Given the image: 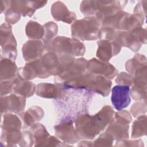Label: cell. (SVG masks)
<instances>
[{
  "label": "cell",
  "instance_id": "obj_1",
  "mask_svg": "<svg viewBox=\"0 0 147 147\" xmlns=\"http://www.w3.org/2000/svg\"><path fill=\"white\" fill-rule=\"evenodd\" d=\"M114 111L111 107L104 106L94 116L83 114L78 117L76 122L79 133L83 137L93 139L113 120Z\"/></svg>",
  "mask_w": 147,
  "mask_h": 147
},
{
  "label": "cell",
  "instance_id": "obj_2",
  "mask_svg": "<svg viewBox=\"0 0 147 147\" xmlns=\"http://www.w3.org/2000/svg\"><path fill=\"white\" fill-rule=\"evenodd\" d=\"M65 85L69 87L87 88L106 96L109 94L111 82L102 75L88 72L66 81Z\"/></svg>",
  "mask_w": 147,
  "mask_h": 147
},
{
  "label": "cell",
  "instance_id": "obj_3",
  "mask_svg": "<svg viewBox=\"0 0 147 147\" xmlns=\"http://www.w3.org/2000/svg\"><path fill=\"white\" fill-rule=\"evenodd\" d=\"M100 24L95 17L76 21L72 25V36L80 40H94L98 37Z\"/></svg>",
  "mask_w": 147,
  "mask_h": 147
},
{
  "label": "cell",
  "instance_id": "obj_4",
  "mask_svg": "<svg viewBox=\"0 0 147 147\" xmlns=\"http://www.w3.org/2000/svg\"><path fill=\"white\" fill-rule=\"evenodd\" d=\"M50 41L51 42L46 43V45L51 47L53 52L60 54L82 56L85 52L84 44L77 39L60 36Z\"/></svg>",
  "mask_w": 147,
  "mask_h": 147
},
{
  "label": "cell",
  "instance_id": "obj_5",
  "mask_svg": "<svg viewBox=\"0 0 147 147\" xmlns=\"http://www.w3.org/2000/svg\"><path fill=\"white\" fill-rule=\"evenodd\" d=\"M130 88L129 86L118 85L112 89L111 102L118 111L126 107L130 103Z\"/></svg>",
  "mask_w": 147,
  "mask_h": 147
},
{
  "label": "cell",
  "instance_id": "obj_6",
  "mask_svg": "<svg viewBox=\"0 0 147 147\" xmlns=\"http://www.w3.org/2000/svg\"><path fill=\"white\" fill-rule=\"evenodd\" d=\"M86 68L90 72L102 75L109 79H113L117 74V70L111 64L100 61L95 58L87 62Z\"/></svg>",
  "mask_w": 147,
  "mask_h": 147
},
{
  "label": "cell",
  "instance_id": "obj_7",
  "mask_svg": "<svg viewBox=\"0 0 147 147\" xmlns=\"http://www.w3.org/2000/svg\"><path fill=\"white\" fill-rule=\"evenodd\" d=\"M1 112L10 111L18 113L22 111L25 105V96L17 93L1 97Z\"/></svg>",
  "mask_w": 147,
  "mask_h": 147
},
{
  "label": "cell",
  "instance_id": "obj_8",
  "mask_svg": "<svg viewBox=\"0 0 147 147\" xmlns=\"http://www.w3.org/2000/svg\"><path fill=\"white\" fill-rule=\"evenodd\" d=\"M98 45L96 56L103 61H108L112 56L118 54L121 50V46L115 41L102 40L98 42Z\"/></svg>",
  "mask_w": 147,
  "mask_h": 147
},
{
  "label": "cell",
  "instance_id": "obj_9",
  "mask_svg": "<svg viewBox=\"0 0 147 147\" xmlns=\"http://www.w3.org/2000/svg\"><path fill=\"white\" fill-rule=\"evenodd\" d=\"M44 44L39 40H30L22 47V54L26 61L34 60L40 57L44 51Z\"/></svg>",
  "mask_w": 147,
  "mask_h": 147
},
{
  "label": "cell",
  "instance_id": "obj_10",
  "mask_svg": "<svg viewBox=\"0 0 147 147\" xmlns=\"http://www.w3.org/2000/svg\"><path fill=\"white\" fill-rule=\"evenodd\" d=\"M51 13L55 20L62 21L67 24L72 23L76 18L75 13L69 11L65 4L60 1L56 2L53 4Z\"/></svg>",
  "mask_w": 147,
  "mask_h": 147
},
{
  "label": "cell",
  "instance_id": "obj_11",
  "mask_svg": "<svg viewBox=\"0 0 147 147\" xmlns=\"http://www.w3.org/2000/svg\"><path fill=\"white\" fill-rule=\"evenodd\" d=\"M37 95L48 98H60L63 95L62 87L57 84L49 83H41L37 85L36 88Z\"/></svg>",
  "mask_w": 147,
  "mask_h": 147
},
{
  "label": "cell",
  "instance_id": "obj_12",
  "mask_svg": "<svg viewBox=\"0 0 147 147\" xmlns=\"http://www.w3.org/2000/svg\"><path fill=\"white\" fill-rule=\"evenodd\" d=\"M55 130L57 135L65 133V134H63L59 137L64 141L68 143H74L78 140L77 138H79L75 130L73 127L72 122H65L60 125H59L55 127Z\"/></svg>",
  "mask_w": 147,
  "mask_h": 147
},
{
  "label": "cell",
  "instance_id": "obj_13",
  "mask_svg": "<svg viewBox=\"0 0 147 147\" xmlns=\"http://www.w3.org/2000/svg\"><path fill=\"white\" fill-rule=\"evenodd\" d=\"M13 90L16 93L25 97H29L34 94L36 87L35 84L32 82L20 79H14Z\"/></svg>",
  "mask_w": 147,
  "mask_h": 147
},
{
  "label": "cell",
  "instance_id": "obj_14",
  "mask_svg": "<svg viewBox=\"0 0 147 147\" xmlns=\"http://www.w3.org/2000/svg\"><path fill=\"white\" fill-rule=\"evenodd\" d=\"M17 66L13 60L4 58L1 60V79L11 80L15 78Z\"/></svg>",
  "mask_w": 147,
  "mask_h": 147
},
{
  "label": "cell",
  "instance_id": "obj_15",
  "mask_svg": "<svg viewBox=\"0 0 147 147\" xmlns=\"http://www.w3.org/2000/svg\"><path fill=\"white\" fill-rule=\"evenodd\" d=\"M9 8L16 13L22 14L24 16H31L35 11L31 6L30 1H10Z\"/></svg>",
  "mask_w": 147,
  "mask_h": 147
},
{
  "label": "cell",
  "instance_id": "obj_16",
  "mask_svg": "<svg viewBox=\"0 0 147 147\" xmlns=\"http://www.w3.org/2000/svg\"><path fill=\"white\" fill-rule=\"evenodd\" d=\"M43 114L44 113L42 109L34 106L30 107L26 112L23 114L24 115H21V118L23 119L24 125H26V126H29L33 125L35 121L40 120Z\"/></svg>",
  "mask_w": 147,
  "mask_h": 147
},
{
  "label": "cell",
  "instance_id": "obj_17",
  "mask_svg": "<svg viewBox=\"0 0 147 147\" xmlns=\"http://www.w3.org/2000/svg\"><path fill=\"white\" fill-rule=\"evenodd\" d=\"M129 126L127 124H124L117 121L116 123H112L107 129L106 132H110L115 139H121L128 137L127 131Z\"/></svg>",
  "mask_w": 147,
  "mask_h": 147
},
{
  "label": "cell",
  "instance_id": "obj_18",
  "mask_svg": "<svg viewBox=\"0 0 147 147\" xmlns=\"http://www.w3.org/2000/svg\"><path fill=\"white\" fill-rule=\"evenodd\" d=\"M146 57L142 55L137 54L132 59L126 63V68L130 74H135L137 71L146 66Z\"/></svg>",
  "mask_w": 147,
  "mask_h": 147
},
{
  "label": "cell",
  "instance_id": "obj_19",
  "mask_svg": "<svg viewBox=\"0 0 147 147\" xmlns=\"http://www.w3.org/2000/svg\"><path fill=\"white\" fill-rule=\"evenodd\" d=\"M26 33L29 38L39 39L44 36V28L38 22L29 21L26 27Z\"/></svg>",
  "mask_w": 147,
  "mask_h": 147
},
{
  "label": "cell",
  "instance_id": "obj_20",
  "mask_svg": "<svg viewBox=\"0 0 147 147\" xmlns=\"http://www.w3.org/2000/svg\"><path fill=\"white\" fill-rule=\"evenodd\" d=\"M2 126L3 129L7 131L20 129L21 127V121L17 115L7 114L4 116Z\"/></svg>",
  "mask_w": 147,
  "mask_h": 147
},
{
  "label": "cell",
  "instance_id": "obj_21",
  "mask_svg": "<svg viewBox=\"0 0 147 147\" xmlns=\"http://www.w3.org/2000/svg\"><path fill=\"white\" fill-rule=\"evenodd\" d=\"M146 116H141L134 121L133 125L132 137H138L146 134Z\"/></svg>",
  "mask_w": 147,
  "mask_h": 147
},
{
  "label": "cell",
  "instance_id": "obj_22",
  "mask_svg": "<svg viewBox=\"0 0 147 147\" xmlns=\"http://www.w3.org/2000/svg\"><path fill=\"white\" fill-rule=\"evenodd\" d=\"M98 9L97 1H83L80 5V10L84 15H92L96 13Z\"/></svg>",
  "mask_w": 147,
  "mask_h": 147
},
{
  "label": "cell",
  "instance_id": "obj_23",
  "mask_svg": "<svg viewBox=\"0 0 147 147\" xmlns=\"http://www.w3.org/2000/svg\"><path fill=\"white\" fill-rule=\"evenodd\" d=\"M45 33H44V42L47 43L52 40V38L57 34V26L53 22H49L44 25Z\"/></svg>",
  "mask_w": 147,
  "mask_h": 147
},
{
  "label": "cell",
  "instance_id": "obj_24",
  "mask_svg": "<svg viewBox=\"0 0 147 147\" xmlns=\"http://www.w3.org/2000/svg\"><path fill=\"white\" fill-rule=\"evenodd\" d=\"M134 76L126 72L120 73L115 80L116 82L120 85L130 86L133 83Z\"/></svg>",
  "mask_w": 147,
  "mask_h": 147
},
{
  "label": "cell",
  "instance_id": "obj_25",
  "mask_svg": "<svg viewBox=\"0 0 147 147\" xmlns=\"http://www.w3.org/2000/svg\"><path fill=\"white\" fill-rule=\"evenodd\" d=\"M6 21L9 24H16L20 18L21 15L16 13L11 9H8L6 13Z\"/></svg>",
  "mask_w": 147,
  "mask_h": 147
},
{
  "label": "cell",
  "instance_id": "obj_26",
  "mask_svg": "<svg viewBox=\"0 0 147 147\" xmlns=\"http://www.w3.org/2000/svg\"><path fill=\"white\" fill-rule=\"evenodd\" d=\"M14 87V80H8L5 81L4 82H1V95H5L8 93L11 92L13 90Z\"/></svg>",
  "mask_w": 147,
  "mask_h": 147
}]
</instances>
